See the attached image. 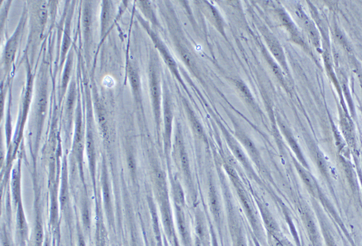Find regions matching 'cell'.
<instances>
[{"label": "cell", "mask_w": 362, "mask_h": 246, "mask_svg": "<svg viewBox=\"0 0 362 246\" xmlns=\"http://www.w3.org/2000/svg\"><path fill=\"white\" fill-rule=\"evenodd\" d=\"M263 36L265 38L267 41V46L269 49L271 53H272L273 56L277 59V61L281 64L284 68H286V64L285 56H284V50L281 47V44L277 41L275 38L268 32L267 29H264V31H262Z\"/></svg>", "instance_id": "1"}, {"label": "cell", "mask_w": 362, "mask_h": 246, "mask_svg": "<svg viewBox=\"0 0 362 246\" xmlns=\"http://www.w3.org/2000/svg\"><path fill=\"white\" fill-rule=\"evenodd\" d=\"M149 35L151 36L155 45H156L158 50L160 52L161 55L163 57L164 60H165L167 65L169 66V68L171 70L172 73L180 80L177 65H176L175 60H173L171 55L170 54L168 49L166 48L165 45H164L163 43L160 41V39L156 37V34H153L152 31H149Z\"/></svg>", "instance_id": "2"}, {"label": "cell", "mask_w": 362, "mask_h": 246, "mask_svg": "<svg viewBox=\"0 0 362 246\" xmlns=\"http://www.w3.org/2000/svg\"><path fill=\"white\" fill-rule=\"evenodd\" d=\"M151 95H152V103L156 117H159V111H160V86H159V79L157 75L154 70H152L151 73L150 79Z\"/></svg>", "instance_id": "3"}, {"label": "cell", "mask_w": 362, "mask_h": 246, "mask_svg": "<svg viewBox=\"0 0 362 246\" xmlns=\"http://www.w3.org/2000/svg\"><path fill=\"white\" fill-rule=\"evenodd\" d=\"M19 30H17L14 36L11 37V39L8 41L5 50V62L6 65H9L12 63L15 57L16 51H17V44H18Z\"/></svg>", "instance_id": "4"}, {"label": "cell", "mask_w": 362, "mask_h": 246, "mask_svg": "<svg viewBox=\"0 0 362 246\" xmlns=\"http://www.w3.org/2000/svg\"><path fill=\"white\" fill-rule=\"evenodd\" d=\"M228 142L229 144V147L232 150V152L235 155V157L239 160L241 163L247 169L250 168L249 163H248V159H247V156L244 154V152H243L242 149L240 148L239 145H238L236 142H235L232 137H228Z\"/></svg>", "instance_id": "5"}, {"label": "cell", "mask_w": 362, "mask_h": 246, "mask_svg": "<svg viewBox=\"0 0 362 246\" xmlns=\"http://www.w3.org/2000/svg\"><path fill=\"white\" fill-rule=\"evenodd\" d=\"M209 201L211 211L213 214L215 219L218 221L220 218L219 201H218V196H217L216 191H215V188L212 185L210 187Z\"/></svg>", "instance_id": "6"}, {"label": "cell", "mask_w": 362, "mask_h": 246, "mask_svg": "<svg viewBox=\"0 0 362 246\" xmlns=\"http://www.w3.org/2000/svg\"><path fill=\"white\" fill-rule=\"evenodd\" d=\"M165 132L168 139H170L171 133L172 119H173V114H172L171 106L169 98H166L165 103Z\"/></svg>", "instance_id": "7"}, {"label": "cell", "mask_w": 362, "mask_h": 246, "mask_svg": "<svg viewBox=\"0 0 362 246\" xmlns=\"http://www.w3.org/2000/svg\"><path fill=\"white\" fill-rule=\"evenodd\" d=\"M128 74H129V78L130 80L131 85H132V89L136 95L139 97L140 92V80L139 74L135 69L132 67H129L128 70Z\"/></svg>", "instance_id": "8"}, {"label": "cell", "mask_w": 362, "mask_h": 246, "mask_svg": "<svg viewBox=\"0 0 362 246\" xmlns=\"http://www.w3.org/2000/svg\"><path fill=\"white\" fill-rule=\"evenodd\" d=\"M238 192L240 198H241V202H242L244 208H245L246 211H247V215H248V218H249L250 221H251L252 224H253L254 225H255V224H256V221H255V215H254L252 206L250 204L248 198H247L245 193H244L240 188H238Z\"/></svg>", "instance_id": "9"}, {"label": "cell", "mask_w": 362, "mask_h": 246, "mask_svg": "<svg viewBox=\"0 0 362 246\" xmlns=\"http://www.w3.org/2000/svg\"><path fill=\"white\" fill-rule=\"evenodd\" d=\"M237 135H238V138L241 139L242 143L244 144L245 148H247V151L251 154V156L255 158V159H258L259 154H258V151H257L256 148H255V145H254L252 140L248 139L246 135L243 134V133H238Z\"/></svg>", "instance_id": "10"}, {"label": "cell", "mask_w": 362, "mask_h": 246, "mask_svg": "<svg viewBox=\"0 0 362 246\" xmlns=\"http://www.w3.org/2000/svg\"><path fill=\"white\" fill-rule=\"evenodd\" d=\"M235 82V86H236L237 89L239 91L240 93L242 95L243 97L248 102V103H254V97L252 96V93L250 92L248 89V86L242 81L240 80H234Z\"/></svg>", "instance_id": "11"}, {"label": "cell", "mask_w": 362, "mask_h": 246, "mask_svg": "<svg viewBox=\"0 0 362 246\" xmlns=\"http://www.w3.org/2000/svg\"><path fill=\"white\" fill-rule=\"evenodd\" d=\"M189 116L191 125H192V129H193L195 133H196V135H198L199 137H204V136H205V133H204L203 128H202V125L200 124L199 121L196 119V116H194L193 113H192V112H189Z\"/></svg>", "instance_id": "12"}, {"label": "cell", "mask_w": 362, "mask_h": 246, "mask_svg": "<svg viewBox=\"0 0 362 246\" xmlns=\"http://www.w3.org/2000/svg\"><path fill=\"white\" fill-rule=\"evenodd\" d=\"M180 159L182 168L186 175H190L189 159L183 145L180 144Z\"/></svg>", "instance_id": "13"}, {"label": "cell", "mask_w": 362, "mask_h": 246, "mask_svg": "<svg viewBox=\"0 0 362 246\" xmlns=\"http://www.w3.org/2000/svg\"><path fill=\"white\" fill-rule=\"evenodd\" d=\"M178 223H179V231H180L182 237H183L185 242H188V229H187L183 214H182L180 208L178 210Z\"/></svg>", "instance_id": "14"}, {"label": "cell", "mask_w": 362, "mask_h": 246, "mask_svg": "<svg viewBox=\"0 0 362 246\" xmlns=\"http://www.w3.org/2000/svg\"><path fill=\"white\" fill-rule=\"evenodd\" d=\"M179 53H180L181 57L183 59L184 62L188 65V67L191 68L194 67L193 59L187 49L182 47H179Z\"/></svg>", "instance_id": "15"}, {"label": "cell", "mask_w": 362, "mask_h": 246, "mask_svg": "<svg viewBox=\"0 0 362 246\" xmlns=\"http://www.w3.org/2000/svg\"><path fill=\"white\" fill-rule=\"evenodd\" d=\"M163 221L164 224H165V228H166L167 232L169 233V235L172 234V221L171 218L170 212H169V209L168 208H165L163 210Z\"/></svg>", "instance_id": "16"}, {"label": "cell", "mask_w": 362, "mask_h": 246, "mask_svg": "<svg viewBox=\"0 0 362 246\" xmlns=\"http://www.w3.org/2000/svg\"><path fill=\"white\" fill-rule=\"evenodd\" d=\"M83 27L85 29V32H89L91 25L92 14L88 8H86L83 14Z\"/></svg>", "instance_id": "17"}, {"label": "cell", "mask_w": 362, "mask_h": 246, "mask_svg": "<svg viewBox=\"0 0 362 246\" xmlns=\"http://www.w3.org/2000/svg\"><path fill=\"white\" fill-rule=\"evenodd\" d=\"M264 221H265L266 224H267V227L271 231H276L277 230V225H276L275 221L273 220L271 217H270L269 214L267 212H265L264 214Z\"/></svg>", "instance_id": "18"}, {"label": "cell", "mask_w": 362, "mask_h": 246, "mask_svg": "<svg viewBox=\"0 0 362 246\" xmlns=\"http://www.w3.org/2000/svg\"><path fill=\"white\" fill-rule=\"evenodd\" d=\"M109 10L108 5H105L103 8V15H102V29H106V24L109 22Z\"/></svg>", "instance_id": "19"}, {"label": "cell", "mask_w": 362, "mask_h": 246, "mask_svg": "<svg viewBox=\"0 0 362 246\" xmlns=\"http://www.w3.org/2000/svg\"><path fill=\"white\" fill-rule=\"evenodd\" d=\"M175 195H176V198H177V201L179 204H183L184 202V194L183 190H182V188H181L179 184H176V187L174 188Z\"/></svg>", "instance_id": "20"}, {"label": "cell", "mask_w": 362, "mask_h": 246, "mask_svg": "<svg viewBox=\"0 0 362 246\" xmlns=\"http://www.w3.org/2000/svg\"><path fill=\"white\" fill-rule=\"evenodd\" d=\"M237 246H247L245 240H244V239L242 237H238V242H237Z\"/></svg>", "instance_id": "21"}]
</instances>
